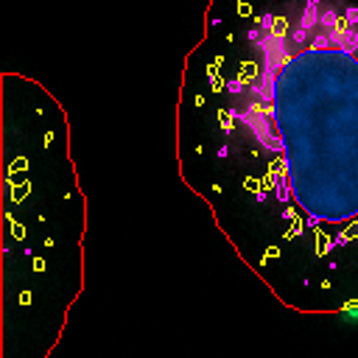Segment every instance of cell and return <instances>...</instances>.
<instances>
[{
  "label": "cell",
  "mask_w": 358,
  "mask_h": 358,
  "mask_svg": "<svg viewBox=\"0 0 358 358\" xmlns=\"http://www.w3.org/2000/svg\"><path fill=\"white\" fill-rule=\"evenodd\" d=\"M252 59L224 84L221 121L266 157L285 216L325 243L358 238V9L300 0L263 11Z\"/></svg>",
  "instance_id": "obj_1"
}]
</instances>
